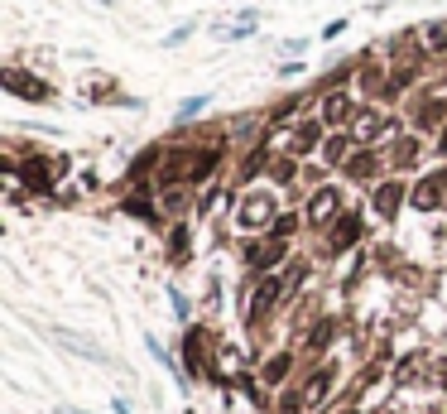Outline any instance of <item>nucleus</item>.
Masks as SVG:
<instances>
[{"mask_svg": "<svg viewBox=\"0 0 447 414\" xmlns=\"http://www.w3.org/2000/svg\"><path fill=\"white\" fill-rule=\"evenodd\" d=\"M443 193H447V173H433V178H423L419 188H414V207L433 212V207H443Z\"/></svg>", "mask_w": 447, "mask_h": 414, "instance_id": "f257e3e1", "label": "nucleus"}, {"mask_svg": "<svg viewBox=\"0 0 447 414\" xmlns=\"http://www.w3.org/2000/svg\"><path fill=\"white\" fill-rule=\"evenodd\" d=\"M337 202H342V197L332 193V188H322V193L313 197V207H308V221H313V226H322V221H332V212H337Z\"/></svg>", "mask_w": 447, "mask_h": 414, "instance_id": "f03ea898", "label": "nucleus"}, {"mask_svg": "<svg viewBox=\"0 0 447 414\" xmlns=\"http://www.w3.org/2000/svg\"><path fill=\"white\" fill-rule=\"evenodd\" d=\"M269 212H274V202H269V197H250V202L240 207V226H260Z\"/></svg>", "mask_w": 447, "mask_h": 414, "instance_id": "7ed1b4c3", "label": "nucleus"}, {"mask_svg": "<svg viewBox=\"0 0 447 414\" xmlns=\"http://www.w3.org/2000/svg\"><path fill=\"white\" fill-rule=\"evenodd\" d=\"M5 87H15L20 97H49L44 83H25V73H5Z\"/></svg>", "mask_w": 447, "mask_h": 414, "instance_id": "20e7f679", "label": "nucleus"}, {"mask_svg": "<svg viewBox=\"0 0 447 414\" xmlns=\"http://www.w3.org/2000/svg\"><path fill=\"white\" fill-rule=\"evenodd\" d=\"M395 207H399V188L385 183V188L375 193V212H380V217H395Z\"/></svg>", "mask_w": 447, "mask_h": 414, "instance_id": "39448f33", "label": "nucleus"}, {"mask_svg": "<svg viewBox=\"0 0 447 414\" xmlns=\"http://www.w3.org/2000/svg\"><path fill=\"white\" fill-rule=\"evenodd\" d=\"M380 130H385V121H380L375 111H366V116L356 121V140H375V135H380Z\"/></svg>", "mask_w": 447, "mask_h": 414, "instance_id": "423d86ee", "label": "nucleus"}, {"mask_svg": "<svg viewBox=\"0 0 447 414\" xmlns=\"http://www.w3.org/2000/svg\"><path fill=\"white\" fill-rule=\"evenodd\" d=\"M346 116H351V102H346L342 92H332V97H327V121L337 126V121H346Z\"/></svg>", "mask_w": 447, "mask_h": 414, "instance_id": "0eeeda50", "label": "nucleus"}, {"mask_svg": "<svg viewBox=\"0 0 447 414\" xmlns=\"http://www.w3.org/2000/svg\"><path fill=\"white\" fill-rule=\"evenodd\" d=\"M327 381H332V371H317V376H313V386L303 390V400H308V405H317V400L327 395Z\"/></svg>", "mask_w": 447, "mask_h": 414, "instance_id": "6e6552de", "label": "nucleus"}, {"mask_svg": "<svg viewBox=\"0 0 447 414\" xmlns=\"http://www.w3.org/2000/svg\"><path fill=\"white\" fill-rule=\"evenodd\" d=\"M274 299H279V284L269 279V284H264L260 294H255V318H260V313H269V304H274Z\"/></svg>", "mask_w": 447, "mask_h": 414, "instance_id": "1a4fd4ad", "label": "nucleus"}, {"mask_svg": "<svg viewBox=\"0 0 447 414\" xmlns=\"http://www.w3.org/2000/svg\"><path fill=\"white\" fill-rule=\"evenodd\" d=\"M279 255H284V246H279V241H274V246H255V250H250V260H255V265H274Z\"/></svg>", "mask_w": 447, "mask_h": 414, "instance_id": "9d476101", "label": "nucleus"}, {"mask_svg": "<svg viewBox=\"0 0 447 414\" xmlns=\"http://www.w3.org/2000/svg\"><path fill=\"white\" fill-rule=\"evenodd\" d=\"M356 231H361V221H356V217H346L342 226H337V246H346V241H356Z\"/></svg>", "mask_w": 447, "mask_h": 414, "instance_id": "9b49d317", "label": "nucleus"}, {"mask_svg": "<svg viewBox=\"0 0 447 414\" xmlns=\"http://www.w3.org/2000/svg\"><path fill=\"white\" fill-rule=\"evenodd\" d=\"M438 116H443V102H428V106L419 111V126H433Z\"/></svg>", "mask_w": 447, "mask_h": 414, "instance_id": "f8f14e48", "label": "nucleus"}, {"mask_svg": "<svg viewBox=\"0 0 447 414\" xmlns=\"http://www.w3.org/2000/svg\"><path fill=\"white\" fill-rule=\"evenodd\" d=\"M284 371H289V357L269 361V366H264V381H279V376H284Z\"/></svg>", "mask_w": 447, "mask_h": 414, "instance_id": "ddd939ff", "label": "nucleus"}, {"mask_svg": "<svg viewBox=\"0 0 447 414\" xmlns=\"http://www.w3.org/2000/svg\"><path fill=\"white\" fill-rule=\"evenodd\" d=\"M428 49H447V29H443V25L428 29Z\"/></svg>", "mask_w": 447, "mask_h": 414, "instance_id": "4468645a", "label": "nucleus"}, {"mask_svg": "<svg viewBox=\"0 0 447 414\" xmlns=\"http://www.w3.org/2000/svg\"><path fill=\"white\" fill-rule=\"evenodd\" d=\"M327 337H332V323H317V328H313V337H308V342H313V347H322Z\"/></svg>", "mask_w": 447, "mask_h": 414, "instance_id": "2eb2a0df", "label": "nucleus"}, {"mask_svg": "<svg viewBox=\"0 0 447 414\" xmlns=\"http://www.w3.org/2000/svg\"><path fill=\"white\" fill-rule=\"evenodd\" d=\"M438 376H443V386H447V361H443V366H438Z\"/></svg>", "mask_w": 447, "mask_h": 414, "instance_id": "dca6fc26", "label": "nucleus"}, {"mask_svg": "<svg viewBox=\"0 0 447 414\" xmlns=\"http://www.w3.org/2000/svg\"><path fill=\"white\" fill-rule=\"evenodd\" d=\"M443 154H447V135H443Z\"/></svg>", "mask_w": 447, "mask_h": 414, "instance_id": "f3484780", "label": "nucleus"}]
</instances>
